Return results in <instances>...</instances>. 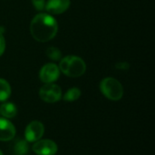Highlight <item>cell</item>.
Listing matches in <instances>:
<instances>
[{
    "label": "cell",
    "instance_id": "cell-1",
    "mask_svg": "<svg viewBox=\"0 0 155 155\" xmlns=\"http://www.w3.org/2000/svg\"><path fill=\"white\" fill-rule=\"evenodd\" d=\"M56 20L48 14H38L31 21L30 33L35 40L45 43L52 40L57 34Z\"/></svg>",
    "mask_w": 155,
    "mask_h": 155
},
{
    "label": "cell",
    "instance_id": "cell-2",
    "mask_svg": "<svg viewBox=\"0 0 155 155\" xmlns=\"http://www.w3.org/2000/svg\"><path fill=\"white\" fill-rule=\"evenodd\" d=\"M58 68L64 74L69 77H79L85 73L86 64L81 57L68 55L60 61Z\"/></svg>",
    "mask_w": 155,
    "mask_h": 155
},
{
    "label": "cell",
    "instance_id": "cell-3",
    "mask_svg": "<svg viewBox=\"0 0 155 155\" xmlns=\"http://www.w3.org/2000/svg\"><path fill=\"white\" fill-rule=\"evenodd\" d=\"M100 90L102 94L111 101H119L124 95V88L121 83L113 78L106 77L100 83Z\"/></svg>",
    "mask_w": 155,
    "mask_h": 155
},
{
    "label": "cell",
    "instance_id": "cell-4",
    "mask_svg": "<svg viewBox=\"0 0 155 155\" xmlns=\"http://www.w3.org/2000/svg\"><path fill=\"white\" fill-rule=\"evenodd\" d=\"M39 96L45 103H56L62 98V89L59 85L54 83L45 84L40 88Z\"/></svg>",
    "mask_w": 155,
    "mask_h": 155
},
{
    "label": "cell",
    "instance_id": "cell-5",
    "mask_svg": "<svg viewBox=\"0 0 155 155\" xmlns=\"http://www.w3.org/2000/svg\"><path fill=\"white\" fill-rule=\"evenodd\" d=\"M32 149L33 152L37 155H55L58 147L54 141L45 139L35 142Z\"/></svg>",
    "mask_w": 155,
    "mask_h": 155
},
{
    "label": "cell",
    "instance_id": "cell-6",
    "mask_svg": "<svg viewBox=\"0 0 155 155\" xmlns=\"http://www.w3.org/2000/svg\"><path fill=\"white\" fill-rule=\"evenodd\" d=\"M44 133H45L44 124L39 121H33L25 128V139L28 143H35L42 138Z\"/></svg>",
    "mask_w": 155,
    "mask_h": 155
},
{
    "label": "cell",
    "instance_id": "cell-7",
    "mask_svg": "<svg viewBox=\"0 0 155 155\" xmlns=\"http://www.w3.org/2000/svg\"><path fill=\"white\" fill-rule=\"evenodd\" d=\"M59 75L60 70L58 66L52 63L45 64L39 72V78L45 84L54 83L59 78Z\"/></svg>",
    "mask_w": 155,
    "mask_h": 155
},
{
    "label": "cell",
    "instance_id": "cell-8",
    "mask_svg": "<svg viewBox=\"0 0 155 155\" xmlns=\"http://www.w3.org/2000/svg\"><path fill=\"white\" fill-rule=\"evenodd\" d=\"M15 127L6 118H0V141L8 142L15 136Z\"/></svg>",
    "mask_w": 155,
    "mask_h": 155
},
{
    "label": "cell",
    "instance_id": "cell-9",
    "mask_svg": "<svg viewBox=\"0 0 155 155\" xmlns=\"http://www.w3.org/2000/svg\"><path fill=\"white\" fill-rule=\"evenodd\" d=\"M70 6V0H48L45 8L49 14L59 15L65 12Z\"/></svg>",
    "mask_w": 155,
    "mask_h": 155
},
{
    "label": "cell",
    "instance_id": "cell-10",
    "mask_svg": "<svg viewBox=\"0 0 155 155\" xmlns=\"http://www.w3.org/2000/svg\"><path fill=\"white\" fill-rule=\"evenodd\" d=\"M0 114L6 119L14 118L17 114V108L13 103H5L0 105Z\"/></svg>",
    "mask_w": 155,
    "mask_h": 155
},
{
    "label": "cell",
    "instance_id": "cell-11",
    "mask_svg": "<svg viewBox=\"0 0 155 155\" xmlns=\"http://www.w3.org/2000/svg\"><path fill=\"white\" fill-rule=\"evenodd\" d=\"M29 152V144L25 139H17L13 145L14 155H26Z\"/></svg>",
    "mask_w": 155,
    "mask_h": 155
},
{
    "label": "cell",
    "instance_id": "cell-12",
    "mask_svg": "<svg viewBox=\"0 0 155 155\" xmlns=\"http://www.w3.org/2000/svg\"><path fill=\"white\" fill-rule=\"evenodd\" d=\"M11 95V86L5 79L0 78V102L6 101Z\"/></svg>",
    "mask_w": 155,
    "mask_h": 155
},
{
    "label": "cell",
    "instance_id": "cell-13",
    "mask_svg": "<svg viewBox=\"0 0 155 155\" xmlns=\"http://www.w3.org/2000/svg\"><path fill=\"white\" fill-rule=\"evenodd\" d=\"M81 96V90L77 87H73L69 89L64 95V100L65 102H74Z\"/></svg>",
    "mask_w": 155,
    "mask_h": 155
},
{
    "label": "cell",
    "instance_id": "cell-14",
    "mask_svg": "<svg viewBox=\"0 0 155 155\" xmlns=\"http://www.w3.org/2000/svg\"><path fill=\"white\" fill-rule=\"evenodd\" d=\"M45 54L47 55V57L51 60H54V61H58L61 59L62 57V53L61 51L57 48V47H54V46H51V47H48L45 51Z\"/></svg>",
    "mask_w": 155,
    "mask_h": 155
},
{
    "label": "cell",
    "instance_id": "cell-15",
    "mask_svg": "<svg viewBox=\"0 0 155 155\" xmlns=\"http://www.w3.org/2000/svg\"><path fill=\"white\" fill-rule=\"evenodd\" d=\"M32 3H33V5H34V6L35 7L36 10L42 11V10L45 9V0H32Z\"/></svg>",
    "mask_w": 155,
    "mask_h": 155
},
{
    "label": "cell",
    "instance_id": "cell-16",
    "mask_svg": "<svg viewBox=\"0 0 155 155\" xmlns=\"http://www.w3.org/2000/svg\"><path fill=\"white\" fill-rule=\"evenodd\" d=\"M5 48V40L2 33H0V56L4 54Z\"/></svg>",
    "mask_w": 155,
    "mask_h": 155
},
{
    "label": "cell",
    "instance_id": "cell-17",
    "mask_svg": "<svg viewBox=\"0 0 155 155\" xmlns=\"http://www.w3.org/2000/svg\"><path fill=\"white\" fill-rule=\"evenodd\" d=\"M115 67H116L117 69H120V70H127V69L130 67V65H129V64H128V63L121 62V63L116 64Z\"/></svg>",
    "mask_w": 155,
    "mask_h": 155
},
{
    "label": "cell",
    "instance_id": "cell-18",
    "mask_svg": "<svg viewBox=\"0 0 155 155\" xmlns=\"http://www.w3.org/2000/svg\"><path fill=\"white\" fill-rule=\"evenodd\" d=\"M0 155H4V154H3V153H2V151H1V150H0Z\"/></svg>",
    "mask_w": 155,
    "mask_h": 155
}]
</instances>
